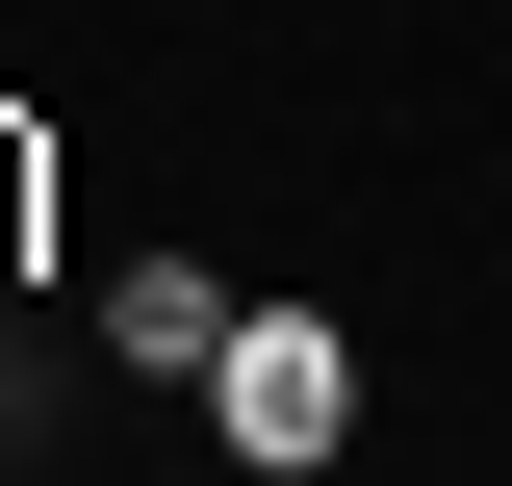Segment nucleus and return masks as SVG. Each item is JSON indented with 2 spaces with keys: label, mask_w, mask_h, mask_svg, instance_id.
I'll return each mask as SVG.
<instances>
[{
  "label": "nucleus",
  "mask_w": 512,
  "mask_h": 486,
  "mask_svg": "<svg viewBox=\"0 0 512 486\" xmlns=\"http://www.w3.org/2000/svg\"><path fill=\"white\" fill-rule=\"evenodd\" d=\"M205 435H231L256 486H308L333 435H359V333H333V307H231V359H205Z\"/></svg>",
  "instance_id": "nucleus-1"
},
{
  "label": "nucleus",
  "mask_w": 512,
  "mask_h": 486,
  "mask_svg": "<svg viewBox=\"0 0 512 486\" xmlns=\"http://www.w3.org/2000/svg\"><path fill=\"white\" fill-rule=\"evenodd\" d=\"M103 359L128 384H205V359H231V282H205V256H128V282H103Z\"/></svg>",
  "instance_id": "nucleus-2"
},
{
  "label": "nucleus",
  "mask_w": 512,
  "mask_h": 486,
  "mask_svg": "<svg viewBox=\"0 0 512 486\" xmlns=\"http://www.w3.org/2000/svg\"><path fill=\"white\" fill-rule=\"evenodd\" d=\"M0 256H26V128H0Z\"/></svg>",
  "instance_id": "nucleus-3"
}]
</instances>
